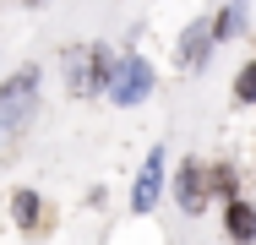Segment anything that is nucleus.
Here are the masks:
<instances>
[{
	"instance_id": "obj_1",
	"label": "nucleus",
	"mask_w": 256,
	"mask_h": 245,
	"mask_svg": "<svg viewBox=\"0 0 256 245\" xmlns=\"http://www.w3.org/2000/svg\"><path fill=\"white\" fill-rule=\"evenodd\" d=\"M38 88H44V71L38 66H16L6 82H0V147H11L38 114Z\"/></svg>"
},
{
	"instance_id": "obj_2",
	"label": "nucleus",
	"mask_w": 256,
	"mask_h": 245,
	"mask_svg": "<svg viewBox=\"0 0 256 245\" xmlns=\"http://www.w3.org/2000/svg\"><path fill=\"white\" fill-rule=\"evenodd\" d=\"M60 71H66V93L71 98H88V93H109V76H114V54L104 44H76L60 54Z\"/></svg>"
},
{
	"instance_id": "obj_3",
	"label": "nucleus",
	"mask_w": 256,
	"mask_h": 245,
	"mask_svg": "<svg viewBox=\"0 0 256 245\" xmlns=\"http://www.w3.org/2000/svg\"><path fill=\"white\" fill-rule=\"evenodd\" d=\"M153 93V66L142 60V54H126V60H114V76H109V98L114 104H142V98Z\"/></svg>"
},
{
	"instance_id": "obj_4",
	"label": "nucleus",
	"mask_w": 256,
	"mask_h": 245,
	"mask_svg": "<svg viewBox=\"0 0 256 245\" xmlns=\"http://www.w3.org/2000/svg\"><path fill=\"white\" fill-rule=\"evenodd\" d=\"M11 218H16V229H22L28 240H44V234L54 229V207H50L38 191H33V186L11 191Z\"/></svg>"
},
{
	"instance_id": "obj_5",
	"label": "nucleus",
	"mask_w": 256,
	"mask_h": 245,
	"mask_svg": "<svg viewBox=\"0 0 256 245\" xmlns=\"http://www.w3.org/2000/svg\"><path fill=\"white\" fill-rule=\"evenodd\" d=\"M174 202H180L186 218H196V212L207 207V169L196 164V158L180 164V174H174Z\"/></svg>"
},
{
	"instance_id": "obj_6",
	"label": "nucleus",
	"mask_w": 256,
	"mask_h": 245,
	"mask_svg": "<svg viewBox=\"0 0 256 245\" xmlns=\"http://www.w3.org/2000/svg\"><path fill=\"white\" fill-rule=\"evenodd\" d=\"M158 196H164V147L148 152V164H142V174H136V186H131V207H136V212H153Z\"/></svg>"
},
{
	"instance_id": "obj_7",
	"label": "nucleus",
	"mask_w": 256,
	"mask_h": 245,
	"mask_svg": "<svg viewBox=\"0 0 256 245\" xmlns=\"http://www.w3.org/2000/svg\"><path fill=\"white\" fill-rule=\"evenodd\" d=\"M207 49H212V22H191V28L180 33L174 66H180V71H202V66H207Z\"/></svg>"
},
{
	"instance_id": "obj_8",
	"label": "nucleus",
	"mask_w": 256,
	"mask_h": 245,
	"mask_svg": "<svg viewBox=\"0 0 256 245\" xmlns=\"http://www.w3.org/2000/svg\"><path fill=\"white\" fill-rule=\"evenodd\" d=\"M224 234H229L234 245L256 240V207L251 202H229V207H224Z\"/></svg>"
},
{
	"instance_id": "obj_9",
	"label": "nucleus",
	"mask_w": 256,
	"mask_h": 245,
	"mask_svg": "<svg viewBox=\"0 0 256 245\" xmlns=\"http://www.w3.org/2000/svg\"><path fill=\"white\" fill-rule=\"evenodd\" d=\"M207 196H218L224 207H229V202H240V174H234L229 164H218V169H207Z\"/></svg>"
},
{
	"instance_id": "obj_10",
	"label": "nucleus",
	"mask_w": 256,
	"mask_h": 245,
	"mask_svg": "<svg viewBox=\"0 0 256 245\" xmlns=\"http://www.w3.org/2000/svg\"><path fill=\"white\" fill-rule=\"evenodd\" d=\"M246 28V0H229L218 16H212V44H224V38H234Z\"/></svg>"
},
{
	"instance_id": "obj_11",
	"label": "nucleus",
	"mask_w": 256,
	"mask_h": 245,
	"mask_svg": "<svg viewBox=\"0 0 256 245\" xmlns=\"http://www.w3.org/2000/svg\"><path fill=\"white\" fill-rule=\"evenodd\" d=\"M234 98H240V104H256V60L240 66V76H234Z\"/></svg>"
}]
</instances>
